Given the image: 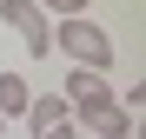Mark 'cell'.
<instances>
[{
  "label": "cell",
  "instance_id": "7",
  "mask_svg": "<svg viewBox=\"0 0 146 139\" xmlns=\"http://www.w3.org/2000/svg\"><path fill=\"white\" fill-rule=\"evenodd\" d=\"M46 20H66V13H86V0H40Z\"/></svg>",
  "mask_w": 146,
  "mask_h": 139
},
{
  "label": "cell",
  "instance_id": "9",
  "mask_svg": "<svg viewBox=\"0 0 146 139\" xmlns=\"http://www.w3.org/2000/svg\"><path fill=\"white\" fill-rule=\"evenodd\" d=\"M0 132H7V119H0Z\"/></svg>",
  "mask_w": 146,
  "mask_h": 139
},
{
  "label": "cell",
  "instance_id": "6",
  "mask_svg": "<svg viewBox=\"0 0 146 139\" xmlns=\"http://www.w3.org/2000/svg\"><path fill=\"white\" fill-rule=\"evenodd\" d=\"M27 99H33V80L27 73H0V119H20Z\"/></svg>",
  "mask_w": 146,
  "mask_h": 139
},
{
  "label": "cell",
  "instance_id": "1",
  "mask_svg": "<svg viewBox=\"0 0 146 139\" xmlns=\"http://www.w3.org/2000/svg\"><path fill=\"white\" fill-rule=\"evenodd\" d=\"M53 53H66V66H113V33L100 27V20H86V13H66L60 27H53Z\"/></svg>",
  "mask_w": 146,
  "mask_h": 139
},
{
  "label": "cell",
  "instance_id": "4",
  "mask_svg": "<svg viewBox=\"0 0 146 139\" xmlns=\"http://www.w3.org/2000/svg\"><path fill=\"white\" fill-rule=\"evenodd\" d=\"M100 99H119V86L100 73V66H66V106H100Z\"/></svg>",
  "mask_w": 146,
  "mask_h": 139
},
{
  "label": "cell",
  "instance_id": "5",
  "mask_svg": "<svg viewBox=\"0 0 146 139\" xmlns=\"http://www.w3.org/2000/svg\"><path fill=\"white\" fill-rule=\"evenodd\" d=\"M20 119H27L33 132H46V126H60V119H73V106H66V93H33Z\"/></svg>",
  "mask_w": 146,
  "mask_h": 139
},
{
  "label": "cell",
  "instance_id": "8",
  "mask_svg": "<svg viewBox=\"0 0 146 139\" xmlns=\"http://www.w3.org/2000/svg\"><path fill=\"white\" fill-rule=\"evenodd\" d=\"M33 139H80V126H73V119H60V126H46V132H33Z\"/></svg>",
  "mask_w": 146,
  "mask_h": 139
},
{
  "label": "cell",
  "instance_id": "2",
  "mask_svg": "<svg viewBox=\"0 0 146 139\" xmlns=\"http://www.w3.org/2000/svg\"><path fill=\"white\" fill-rule=\"evenodd\" d=\"M0 20H7V33H20L27 60H46V53H53V20L40 13V0H0Z\"/></svg>",
  "mask_w": 146,
  "mask_h": 139
},
{
  "label": "cell",
  "instance_id": "3",
  "mask_svg": "<svg viewBox=\"0 0 146 139\" xmlns=\"http://www.w3.org/2000/svg\"><path fill=\"white\" fill-rule=\"evenodd\" d=\"M73 126L93 132V139H133V113L119 99H100V106H80V113H73Z\"/></svg>",
  "mask_w": 146,
  "mask_h": 139
}]
</instances>
